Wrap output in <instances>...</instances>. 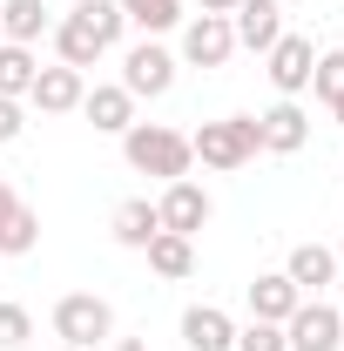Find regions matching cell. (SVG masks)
Instances as JSON below:
<instances>
[{"label": "cell", "instance_id": "1", "mask_svg": "<svg viewBox=\"0 0 344 351\" xmlns=\"http://www.w3.org/2000/svg\"><path fill=\"white\" fill-rule=\"evenodd\" d=\"M122 156H129L135 176H162V182H175V176H189V135L169 129V122H129L122 129Z\"/></svg>", "mask_w": 344, "mask_h": 351}, {"label": "cell", "instance_id": "2", "mask_svg": "<svg viewBox=\"0 0 344 351\" xmlns=\"http://www.w3.org/2000/svg\"><path fill=\"white\" fill-rule=\"evenodd\" d=\"M189 156L203 162V169H243V162H257L263 156V129L257 115H223V122H203V129L189 135Z\"/></svg>", "mask_w": 344, "mask_h": 351}, {"label": "cell", "instance_id": "3", "mask_svg": "<svg viewBox=\"0 0 344 351\" xmlns=\"http://www.w3.org/2000/svg\"><path fill=\"white\" fill-rule=\"evenodd\" d=\"M54 338L75 345V351H95L101 338H115V304L95 298V291H68L54 304Z\"/></svg>", "mask_w": 344, "mask_h": 351}, {"label": "cell", "instance_id": "4", "mask_svg": "<svg viewBox=\"0 0 344 351\" xmlns=\"http://www.w3.org/2000/svg\"><path fill=\"white\" fill-rule=\"evenodd\" d=\"M122 88H129L135 101H156V95H169L175 88V54L162 41H135L122 54Z\"/></svg>", "mask_w": 344, "mask_h": 351}, {"label": "cell", "instance_id": "5", "mask_svg": "<svg viewBox=\"0 0 344 351\" xmlns=\"http://www.w3.org/2000/svg\"><path fill=\"white\" fill-rule=\"evenodd\" d=\"M284 345H291V351H338V345H344V317H338V304L304 298V304L284 317Z\"/></svg>", "mask_w": 344, "mask_h": 351}, {"label": "cell", "instance_id": "6", "mask_svg": "<svg viewBox=\"0 0 344 351\" xmlns=\"http://www.w3.org/2000/svg\"><path fill=\"white\" fill-rule=\"evenodd\" d=\"M156 217H162V230H175V237H196V230L216 217V203H210V189H203L196 176H175V182H162V196H156Z\"/></svg>", "mask_w": 344, "mask_h": 351}, {"label": "cell", "instance_id": "7", "mask_svg": "<svg viewBox=\"0 0 344 351\" xmlns=\"http://www.w3.org/2000/svg\"><path fill=\"white\" fill-rule=\"evenodd\" d=\"M230 54H236L230 14H189V21H182V61H189V68H223Z\"/></svg>", "mask_w": 344, "mask_h": 351}, {"label": "cell", "instance_id": "8", "mask_svg": "<svg viewBox=\"0 0 344 351\" xmlns=\"http://www.w3.org/2000/svg\"><path fill=\"white\" fill-rule=\"evenodd\" d=\"M263 61H270L277 95H284V101H297L304 88H310V61H317V47H310V34H291V27H284V34H277V47H270Z\"/></svg>", "mask_w": 344, "mask_h": 351}, {"label": "cell", "instance_id": "9", "mask_svg": "<svg viewBox=\"0 0 344 351\" xmlns=\"http://www.w3.org/2000/svg\"><path fill=\"white\" fill-rule=\"evenodd\" d=\"M230 34H236V47H250V54H270L277 34H284V7L277 0H236Z\"/></svg>", "mask_w": 344, "mask_h": 351}, {"label": "cell", "instance_id": "10", "mask_svg": "<svg viewBox=\"0 0 344 351\" xmlns=\"http://www.w3.org/2000/svg\"><path fill=\"white\" fill-rule=\"evenodd\" d=\"M41 243V217L21 203V189L0 176V257H27Z\"/></svg>", "mask_w": 344, "mask_h": 351}, {"label": "cell", "instance_id": "11", "mask_svg": "<svg viewBox=\"0 0 344 351\" xmlns=\"http://www.w3.org/2000/svg\"><path fill=\"white\" fill-rule=\"evenodd\" d=\"M82 95H88V82H82V68H41L34 75V88H27V108H41V115H75L82 108Z\"/></svg>", "mask_w": 344, "mask_h": 351}, {"label": "cell", "instance_id": "12", "mask_svg": "<svg viewBox=\"0 0 344 351\" xmlns=\"http://www.w3.org/2000/svg\"><path fill=\"white\" fill-rule=\"evenodd\" d=\"M257 129H263V156H297L304 142H310V115H304L297 101H277V108L257 115Z\"/></svg>", "mask_w": 344, "mask_h": 351}, {"label": "cell", "instance_id": "13", "mask_svg": "<svg viewBox=\"0 0 344 351\" xmlns=\"http://www.w3.org/2000/svg\"><path fill=\"white\" fill-rule=\"evenodd\" d=\"M284 277L297 284L304 298H317L324 284H338V250H331V243H297V250L284 257Z\"/></svg>", "mask_w": 344, "mask_h": 351}, {"label": "cell", "instance_id": "14", "mask_svg": "<svg viewBox=\"0 0 344 351\" xmlns=\"http://www.w3.org/2000/svg\"><path fill=\"white\" fill-rule=\"evenodd\" d=\"M297 304H304V291L284 277V270H257V277H250V317H263V324H284Z\"/></svg>", "mask_w": 344, "mask_h": 351}, {"label": "cell", "instance_id": "15", "mask_svg": "<svg viewBox=\"0 0 344 351\" xmlns=\"http://www.w3.org/2000/svg\"><path fill=\"white\" fill-rule=\"evenodd\" d=\"M182 345L189 351H236V324L216 304H189L182 311Z\"/></svg>", "mask_w": 344, "mask_h": 351}, {"label": "cell", "instance_id": "16", "mask_svg": "<svg viewBox=\"0 0 344 351\" xmlns=\"http://www.w3.org/2000/svg\"><path fill=\"white\" fill-rule=\"evenodd\" d=\"M82 115H88L101 135H122V129L135 122V95H129L122 82H101V88H88V95H82Z\"/></svg>", "mask_w": 344, "mask_h": 351}, {"label": "cell", "instance_id": "17", "mask_svg": "<svg viewBox=\"0 0 344 351\" xmlns=\"http://www.w3.org/2000/svg\"><path fill=\"white\" fill-rule=\"evenodd\" d=\"M41 34H54V7L47 0H0V41L34 47Z\"/></svg>", "mask_w": 344, "mask_h": 351}, {"label": "cell", "instance_id": "18", "mask_svg": "<svg viewBox=\"0 0 344 351\" xmlns=\"http://www.w3.org/2000/svg\"><path fill=\"white\" fill-rule=\"evenodd\" d=\"M142 257H149V270H156V277H169V284H182V277L196 270V237H175V230H156Z\"/></svg>", "mask_w": 344, "mask_h": 351}, {"label": "cell", "instance_id": "19", "mask_svg": "<svg viewBox=\"0 0 344 351\" xmlns=\"http://www.w3.org/2000/svg\"><path fill=\"white\" fill-rule=\"evenodd\" d=\"M54 54H61V68H95L108 47L95 41V34H88L75 14H61V21H54Z\"/></svg>", "mask_w": 344, "mask_h": 351}, {"label": "cell", "instance_id": "20", "mask_svg": "<svg viewBox=\"0 0 344 351\" xmlns=\"http://www.w3.org/2000/svg\"><path fill=\"white\" fill-rule=\"evenodd\" d=\"M162 230V217H156V203L149 196H129L122 210H115V243L122 250H149V237Z\"/></svg>", "mask_w": 344, "mask_h": 351}, {"label": "cell", "instance_id": "21", "mask_svg": "<svg viewBox=\"0 0 344 351\" xmlns=\"http://www.w3.org/2000/svg\"><path fill=\"white\" fill-rule=\"evenodd\" d=\"M68 14H75V21H82L101 47H122V34H129V14H122L115 0H75Z\"/></svg>", "mask_w": 344, "mask_h": 351}, {"label": "cell", "instance_id": "22", "mask_svg": "<svg viewBox=\"0 0 344 351\" xmlns=\"http://www.w3.org/2000/svg\"><path fill=\"white\" fill-rule=\"evenodd\" d=\"M34 75H41L34 47H21V41H0V95H7V101H27Z\"/></svg>", "mask_w": 344, "mask_h": 351}, {"label": "cell", "instance_id": "23", "mask_svg": "<svg viewBox=\"0 0 344 351\" xmlns=\"http://www.w3.org/2000/svg\"><path fill=\"white\" fill-rule=\"evenodd\" d=\"M115 7L129 14V27H142L149 41H156V34H169V27H182V21H189V14H182V0H115Z\"/></svg>", "mask_w": 344, "mask_h": 351}, {"label": "cell", "instance_id": "24", "mask_svg": "<svg viewBox=\"0 0 344 351\" xmlns=\"http://www.w3.org/2000/svg\"><path fill=\"white\" fill-rule=\"evenodd\" d=\"M310 95H317L324 108L344 95V47H331V54H317V61H310Z\"/></svg>", "mask_w": 344, "mask_h": 351}, {"label": "cell", "instance_id": "25", "mask_svg": "<svg viewBox=\"0 0 344 351\" xmlns=\"http://www.w3.org/2000/svg\"><path fill=\"white\" fill-rule=\"evenodd\" d=\"M34 338V317H27V304H0V351H21Z\"/></svg>", "mask_w": 344, "mask_h": 351}, {"label": "cell", "instance_id": "26", "mask_svg": "<svg viewBox=\"0 0 344 351\" xmlns=\"http://www.w3.org/2000/svg\"><path fill=\"white\" fill-rule=\"evenodd\" d=\"M236 351H291V345H284V324H263V317H250V324L236 331Z\"/></svg>", "mask_w": 344, "mask_h": 351}, {"label": "cell", "instance_id": "27", "mask_svg": "<svg viewBox=\"0 0 344 351\" xmlns=\"http://www.w3.org/2000/svg\"><path fill=\"white\" fill-rule=\"evenodd\" d=\"M21 129H27V101H7V95H0V149L21 142Z\"/></svg>", "mask_w": 344, "mask_h": 351}, {"label": "cell", "instance_id": "28", "mask_svg": "<svg viewBox=\"0 0 344 351\" xmlns=\"http://www.w3.org/2000/svg\"><path fill=\"white\" fill-rule=\"evenodd\" d=\"M203 14H236V0H196Z\"/></svg>", "mask_w": 344, "mask_h": 351}, {"label": "cell", "instance_id": "29", "mask_svg": "<svg viewBox=\"0 0 344 351\" xmlns=\"http://www.w3.org/2000/svg\"><path fill=\"white\" fill-rule=\"evenodd\" d=\"M108 351H149V345H142V338H115Z\"/></svg>", "mask_w": 344, "mask_h": 351}, {"label": "cell", "instance_id": "30", "mask_svg": "<svg viewBox=\"0 0 344 351\" xmlns=\"http://www.w3.org/2000/svg\"><path fill=\"white\" fill-rule=\"evenodd\" d=\"M331 115H338V129H344V95H338V101H331Z\"/></svg>", "mask_w": 344, "mask_h": 351}, {"label": "cell", "instance_id": "31", "mask_svg": "<svg viewBox=\"0 0 344 351\" xmlns=\"http://www.w3.org/2000/svg\"><path fill=\"white\" fill-rule=\"evenodd\" d=\"M338 270H344V243H338Z\"/></svg>", "mask_w": 344, "mask_h": 351}, {"label": "cell", "instance_id": "32", "mask_svg": "<svg viewBox=\"0 0 344 351\" xmlns=\"http://www.w3.org/2000/svg\"><path fill=\"white\" fill-rule=\"evenodd\" d=\"M54 351H75V345H54Z\"/></svg>", "mask_w": 344, "mask_h": 351}, {"label": "cell", "instance_id": "33", "mask_svg": "<svg viewBox=\"0 0 344 351\" xmlns=\"http://www.w3.org/2000/svg\"><path fill=\"white\" fill-rule=\"evenodd\" d=\"M338 317H344V304H338Z\"/></svg>", "mask_w": 344, "mask_h": 351}]
</instances>
